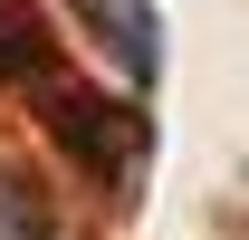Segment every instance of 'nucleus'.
Returning <instances> with one entry per match:
<instances>
[{"label":"nucleus","instance_id":"nucleus-2","mask_svg":"<svg viewBox=\"0 0 249 240\" xmlns=\"http://www.w3.org/2000/svg\"><path fill=\"white\" fill-rule=\"evenodd\" d=\"M77 10V29L106 48V58L124 67V77H154V58H163V29H154V0H67Z\"/></svg>","mask_w":249,"mask_h":240},{"label":"nucleus","instance_id":"nucleus-3","mask_svg":"<svg viewBox=\"0 0 249 240\" xmlns=\"http://www.w3.org/2000/svg\"><path fill=\"white\" fill-rule=\"evenodd\" d=\"M48 77V29L29 0H0V87H38Z\"/></svg>","mask_w":249,"mask_h":240},{"label":"nucleus","instance_id":"nucleus-1","mask_svg":"<svg viewBox=\"0 0 249 240\" xmlns=\"http://www.w3.org/2000/svg\"><path fill=\"white\" fill-rule=\"evenodd\" d=\"M48 125H58L67 154H87L106 182H134V154H144V116H124L106 96H77V87H48Z\"/></svg>","mask_w":249,"mask_h":240},{"label":"nucleus","instance_id":"nucleus-4","mask_svg":"<svg viewBox=\"0 0 249 240\" xmlns=\"http://www.w3.org/2000/svg\"><path fill=\"white\" fill-rule=\"evenodd\" d=\"M0 240H48V211H38L10 173H0Z\"/></svg>","mask_w":249,"mask_h":240}]
</instances>
